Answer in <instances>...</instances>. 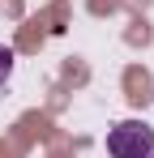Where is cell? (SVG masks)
I'll return each mask as SVG.
<instances>
[{
    "mask_svg": "<svg viewBox=\"0 0 154 158\" xmlns=\"http://www.w3.org/2000/svg\"><path fill=\"white\" fill-rule=\"evenodd\" d=\"M107 154L111 158H150L154 154V128L146 120H124L107 132Z\"/></svg>",
    "mask_w": 154,
    "mask_h": 158,
    "instance_id": "6da1fadb",
    "label": "cell"
},
{
    "mask_svg": "<svg viewBox=\"0 0 154 158\" xmlns=\"http://www.w3.org/2000/svg\"><path fill=\"white\" fill-rule=\"evenodd\" d=\"M13 64H17V56H13V47H4L0 43V85L13 77Z\"/></svg>",
    "mask_w": 154,
    "mask_h": 158,
    "instance_id": "7a4b0ae2",
    "label": "cell"
},
{
    "mask_svg": "<svg viewBox=\"0 0 154 158\" xmlns=\"http://www.w3.org/2000/svg\"><path fill=\"white\" fill-rule=\"evenodd\" d=\"M150 158H154V154H150Z\"/></svg>",
    "mask_w": 154,
    "mask_h": 158,
    "instance_id": "3957f363",
    "label": "cell"
}]
</instances>
